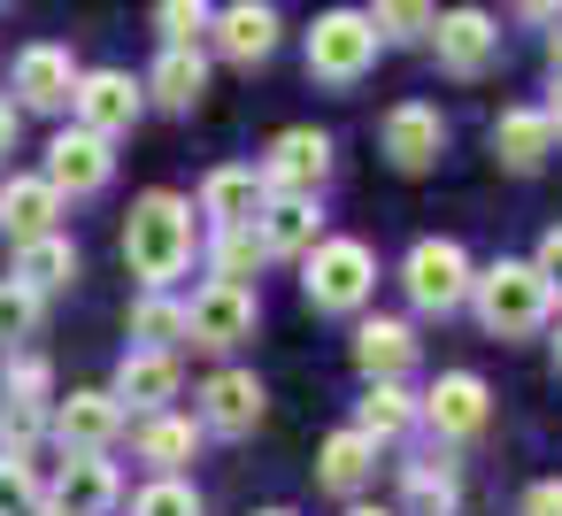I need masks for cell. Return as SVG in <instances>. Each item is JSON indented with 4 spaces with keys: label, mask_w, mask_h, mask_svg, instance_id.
Listing matches in <instances>:
<instances>
[{
    "label": "cell",
    "mask_w": 562,
    "mask_h": 516,
    "mask_svg": "<svg viewBox=\"0 0 562 516\" xmlns=\"http://www.w3.org/2000/svg\"><path fill=\"white\" fill-rule=\"evenodd\" d=\"M124 262L139 285L170 293L186 270H193V201L178 193H139L132 216H124Z\"/></svg>",
    "instance_id": "obj_1"
},
{
    "label": "cell",
    "mask_w": 562,
    "mask_h": 516,
    "mask_svg": "<svg viewBox=\"0 0 562 516\" xmlns=\"http://www.w3.org/2000/svg\"><path fill=\"white\" fill-rule=\"evenodd\" d=\"M470 309H477L485 339H531L547 324V309H554V285L539 278V262H508L501 255L493 270L470 278Z\"/></svg>",
    "instance_id": "obj_2"
},
{
    "label": "cell",
    "mask_w": 562,
    "mask_h": 516,
    "mask_svg": "<svg viewBox=\"0 0 562 516\" xmlns=\"http://www.w3.org/2000/svg\"><path fill=\"white\" fill-rule=\"evenodd\" d=\"M301 293H308L316 316H355L378 293V255L362 239H316L301 255Z\"/></svg>",
    "instance_id": "obj_3"
},
{
    "label": "cell",
    "mask_w": 562,
    "mask_h": 516,
    "mask_svg": "<svg viewBox=\"0 0 562 516\" xmlns=\"http://www.w3.org/2000/svg\"><path fill=\"white\" fill-rule=\"evenodd\" d=\"M378 24H370V9H331V16H316V32H308V78L316 86H362L370 78V63H378Z\"/></svg>",
    "instance_id": "obj_4"
},
{
    "label": "cell",
    "mask_w": 562,
    "mask_h": 516,
    "mask_svg": "<svg viewBox=\"0 0 562 516\" xmlns=\"http://www.w3.org/2000/svg\"><path fill=\"white\" fill-rule=\"evenodd\" d=\"M470 255L454 247V239H416L408 247V262H401V285H408V301H416V316H454V309H470Z\"/></svg>",
    "instance_id": "obj_5"
},
{
    "label": "cell",
    "mask_w": 562,
    "mask_h": 516,
    "mask_svg": "<svg viewBox=\"0 0 562 516\" xmlns=\"http://www.w3.org/2000/svg\"><path fill=\"white\" fill-rule=\"evenodd\" d=\"M255 324H262V301H255V285L209 278V285L186 301V339H193V347H209V355H232L239 339H255Z\"/></svg>",
    "instance_id": "obj_6"
},
{
    "label": "cell",
    "mask_w": 562,
    "mask_h": 516,
    "mask_svg": "<svg viewBox=\"0 0 562 516\" xmlns=\"http://www.w3.org/2000/svg\"><path fill=\"white\" fill-rule=\"evenodd\" d=\"M485 416H493V393H485V378H477V370H447V378L416 401V424H431V439H439V447L477 439V431H485Z\"/></svg>",
    "instance_id": "obj_7"
},
{
    "label": "cell",
    "mask_w": 562,
    "mask_h": 516,
    "mask_svg": "<svg viewBox=\"0 0 562 516\" xmlns=\"http://www.w3.org/2000/svg\"><path fill=\"white\" fill-rule=\"evenodd\" d=\"M378 147H385V162H393L401 178H424V170L447 155V116H439L431 101H401V109H385Z\"/></svg>",
    "instance_id": "obj_8"
},
{
    "label": "cell",
    "mask_w": 562,
    "mask_h": 516,
    "mask_svg": "<svg viewBox=\"0 0 562 516\" xmlns=\"http://www.w3.org/2000/svg\"><path fill=\"white\" fill-rule=\"evenodd\" d=\"M70 109H78V124H86V132H101V139H124V132L139 124V109H147V86H132L124 70H78V93H70Z\"/></svg>",
    "instance_id": "obj_9"
},
{
    "label": "cell",
    "mask_w": 562,
    "mask_h": 516,
    "mask_svg": "<svg viewBox=\"0 0 562 516\" xmlns=\"http://www.w3.org/2000/svg\"><path fill=\"white\" fill-rule=\"evenodd\" d=\"M431 47H439V70L447 78H485L501 63V32H493L485 9H447L431 24Z\"/></svg>",
    "instance_id": "obj_10"
},
{
    "label": "cell",
    "mask_w": 562,
    "mask_h": 516,
    "mask_svg": "<svg viewBox=\"0 0 562 516\" xmlns=\"http://www.w3.org/2000/svg\"><path fill=\"white\" fill-rule=\"evenodd\" d=\"M109 178H116V155H109L101 132H86V124L55 132V147H47V186H55V193L86 201V193H101Z\"/></svg>",
    "instance_id": "obj_11"
},
{
    "label": "cell",
    "mask_w": 562,
    "mask_h": 516,
    "mask_svg": "<svg viewBox=\"0 0 562 516\" xmlns=\"http://www.w3.org/2000/svg\"><path fill=\"white\" fill-rule=\"evenodd\" d=\"M40 501H47L55 516H109V508L124 501V478H116V462H109V455H70Z\"/></svg>",
    "instance_id": "obj_12"
},
{
    "label": "cell",
    "mask_w": 562,
    "mask_h": 516,
    "mask_svg": "<svg viewBox=\"0 0 562 516\" xmlns=\"http://www.w3.org/2000/svg\"><path fill=\"white\" fill-rule=\"evenodd\" d=\"M262 408H270V393L255 370H216L201 385V431H216V439H247L262 424Z\"/></svg>",
    "instance_id": "obj_13"
},
{
    "label": "cell",
    "mask_w": 562,
    "mask_h": 516,
    "mask_svg": "<svg viewBox=\"0 0 562 516\" xmlns=\"http://www.w3.org/2000/svg\"><path fill=\"white\" fill-rule=\"evenodd\" d=\"M278 9L270 0H232V9H216V24H209V40H216V55L224 63H239V70H255V63H270L278 55Z\"/></svg>",
    "instance_id": "obj_14"
},
{
    "label": "cell",
    "mask_w": 562,
    "mask_h": 516,
    "mask_svg": "<svg viewBox=\"0 0 562 516\" xmlns=\"http://www.w3.org/2000/svg\"><path fill=\"white\" fill-rule=\"evenodd\" d=\"M324 178H331V139L324 132L301 124V132H278L270 139V155H262V186L270 193H316Z\"/></svg>",
    "instance_id": "obj_15"
},
{
    "label": "cell",
    "mask_w": 562,
    "mask_h": 516,
    "mask_svg": "<svg viewBox=\"0 0 562 516\" xmlns=\"http://www.w3.org/2000/svg\"><path fill=\"white\" fill-rule=\"evenodd\" d=\"M47 431L63 439V455H109L116 431H124V401H116V393H70V401L47 416Z\"/></svg>",
    "instance_id": "obj_16"
},
{
    "label": "cell",
    "mask_w": 562,
    "mask_h": 516,
    "mask_svg": "<svg viewBox=\"0 0 562 516\" xmlns=\"http://www.w3.org/2000/svg\"><path fill=\"white\" fill-rule=\"evenodd\" d=\"M70 93H78V63H70V47H47V40H40V47L16 55V101H24V109L63 116Z\"/></svg>",
    "instance_id": "obj_17"
},
{
    "label": "cell",
    "mask_w": 562,
    "mask_h": 516,
    "mask_svg": "<svg viewBox=\"0 0 562 516\" xmlns=\"http://www.w3.org/2000/svg\"><path fill=\"white\" fill-rule=\"evenodd\" d=\"M547 155H554V124H547V109H501V116H493V162H501V170L539 178Z\"/></svg>",
    "instance_id": "obj_18"
},
{
    "label": "cell",
    "mask_w": 562,
    "mask_h": 516,
    "mask_svg": "<svg viewBox=\"0 0 562 516\" xmlns=\"http://www.w3.org/2000/svg\"><path fill=\"white\" fill-rule=\"evenodd\" d=\"M255 232H262V255H308L324 239V209H316V193H270Z\"/></svg>",
    "instance_id": "obj_19"
},
{
    "label": "cell",
    "mask_w": 562,
    "mask_h": 516,
    "mask_svg": "<svg viewBox=\"0 0 562 516\" xmlns=\"http://www.w3.org/2000/svg\"><path fill=\"white\" fill-rule=\"evenodd\" d=\"M109 393H116L124 408H139V416L170 408V401H178V355H170V347H132Z\"/></svg>",
    "instance_id": "obj_20"
},
{
    "label": "cell",
    "mask_w": 562,
    "mask_h": 516,
    "mask_svg": "<svg viewBox=\"0 0 562 516\" xmlns=\"http://www.w3.org/2000/svg\"><path fill=\"white\" fill-rule=\"evenodd\" d=\"M201 93H209V55L201 47H162L155 70H147V101L170 109V116H193Z\"/></svg>",
    "instance_id": "obj_21"
},
{
    "label": "cell",
    "mask_w": 562,
    "mask_h": 516,
    "mask_svg": "<svg viewBox=\"0 0 562 516\" xmlns=\"http://www.w3.org/2000/svg\"><path fill=\"white\" fill-rule=\"evenodd\" d=\"M370 478H378V439H370V431H355V424H347V431H331V439L316 447V485H324V493L355 501Z\"/></svg>",
    "instance_id": "obj_22"
},
{
    "label": "cell",
    "mask_w": 562,
    "mask_h": 516,
    "mask_svg": "<svg viewBox=\"0 0 562 516\" xmlns=\"http://www.w3.org/2000/svg\"><path fill=\"white\" fill-rule=\"evenodd\" d=\"M262 201H270V186H262L255 162H224V170H209V186H201V216H209V224H255Z\"/></svg>",
    "instance_id": "obj_23"
},
{
    "label": "cell",
    "mask_w": 562,
    "mask_h": 516,
    "mask_svg": "<svg viewBox=\"0 0 562 516\" xmlns=\"http://www.w3.org/2000/svg\"><path fill=\"white\" fill-rule=\"evenodd\" d=\"M355 370L362 378H408L416 370V332L401 316H362L355 324Z\"/></svg>",
    "instance_id": "obj_24"
},
{
    "label": "cell",
    "mask_w": 562,
    "mask_h": 516,
    "mask_svg": "<svg viewBox=\"0 0 562 516\" xmlns=\"http://www.w3.org/2000/svg\"><path fill=\"white\" fill-rule=\"evenodd\" d=\"M454 508H462V485H454V462L447 455L401 462V516H454Z\"/></svg>",
    "instance_id": "obj_25"
},
{
    "label": "cell",
    "mask_w": 562,
    "mask_h": 516,
    "mask_svg": "<svg viewBox=\"0 0 562 516\" xmlns=\"http://www.w3.org/2000/svg\"><path fill=\"white\" fill-rule=\"evenodd\" d=\"M55 216H63V193L47 178H9L0 186V232L9 239H40V232H55Z\"/></svg>",
    "instance_id": "obj_26"
},
{
    "label": "cell",
    "mask_w": 562,
    "mask_h": 516,
    "mask_svg": "<svg viewBox=\"0 0 562 516\" xmlns=\"http://www.w3.org/2000/svg\"><path fill=\"white\" fill-rule=\"evenodd\" d=\"M9 278H24V285H32V293L47 301V293H63V285L78 278V247H70L63 232H40V239H16V270H9Z\"/></svg>",
    "instance_id": "obj_27"
},
{
    "label": "cell",
    "mask_w": 562,
    "mask_h": 516,
    "mask_svg": "<svg viewBox=\"0 0 562 516\" xmlns=\"http://www.w3.org/2000/svg\"><path fill=\"white\" fill-rule=\"evenodd\" d=\"M355 431H370L378 447L408 439V431H416V401H408V385H401V378H370V393H362V408H355Z\"/></svg>",
    "instance_id": "obj_28"
},
{
    "label": "cell",
    "mask_w": 562,
    "mask_h": 516,
    "mask_svg": "<svg viewBox=\"0 0 562 516\" xmlns=\"http://www.w3.org/2000/svg\"><path fill=\"white\" fill-rule=\"evenodd\" d=\"M193 447H201V416H170V408H155L147 424H139V462L162 478V470H178V462H193Z\"/></svg>",
    "instance_id": "obj_29"
},
{
    "label": "cell",
    "mask_w": 562,
    "mask_h": 516,
    "mask_svg": "<svg viewBox=\"0 0 562 516\" xmlns=\"http://www.w3.org/2000/svg\"><path fill=\"white\" fill-rule=\"evenodd\" d=\"M370 24L385 47H424L439 24V0H370Z\"/></svg>",
    "instance_id": "obj_30"
},
{
    "label": "cell",
    "mask_w": 562,
    "mask_h": 516,
    "mask_svg": "<svg viewBox=\"0 0 562 516\" xmlns=\"http://www.w3.org/2000/svg\"><path fill=\"white\" fill-rule=\"evenodd\" d=\"M262 262H270V255H262V232H255V224H216V239H209V270H216V278L247 285Z\"/></svg>",
    "instance_id": "obj_31"
},
{
    "label": "cell",
    "mask_w": 562,
    "mask_h": 516,
    "mask_svg": "<svg viewBox=\"0 0 562 516\" xmlns=\"http://www.w3.org/2000/svg\"><path fill=\"white\" fill-rule=\"evenodd\" d=\"M132 339L139 347H186V301H170V293L147 285V301L132 309Z\"/></svg>",
    "instance_id": "obj_32"
},
{
    "label": "cell",
    "mask_w": 562,
    "mask_h": 516,
    "mask_svg": "<svg viewBox=\"0 0 562 516\" xmlns=\"http://www.w3.org/2000/svg\"><path fill=\"white\" fill-rule=\"evenodd\" d=\"M40 339V293L24 278H0V347H24Z\"/></svg>",
    "instance_id": "obj_33"
},
{
    "label": "cell",
    "mask_w": 562,
    "mask_h": 516,
    "mask_svg": "<svg viewBox=\"0 0 562 516\" xmlns=\"http://www.w3.org/2000/svg\"><path fill=\"white\" fill-rule=\"evenodd\" d=\"M209 24H216V9H209V0H162V9H155L162 47H201V40H209Z\"/></svg>",
    "instance_id": "obj_34"
},
{
    "label": "cell",
    "mask_w": 562,
    "mask_h": 516,
    "mask_svg": "<svg viewBox=\"0 0 562 516\" xmlns=\"http://www.w3.org/2000/svg\"><path fill=\"white\" fill-rule=\"evenodd\" d=\"M40 431H47V401H0V447H9V455H32L40 447Z\"/></svg>",
    "instance_id": "obj_35"
},
{
    "label": "cell",
    "mask_w": 562,
    "mask_h": 516,
    "mask_svg": "<svg viewBox=\"0 0 562 516\" xmlns=\"http://www.w3.org/2000/svg\"><path fill=\"white\" fill-rule=\"evenodd\" d=\"M132 516H201V493H193L178 470H162V478H155V485L132 501Z\"/></svg>",
    "instance_id": "obj_36"
},
{
    "label": "cell",
    "mask_w": 562,
    "mask_h": 516,
    "mask_svg": "<svg viewBox=\"0 0 562 516\" xmlns=\"http://www.w3.org/2000/svg\"><path fill=\"white\" fill-rule=\"evenodd\" d=\"M32 508H40V478H32V462L0 447V516H32Z\"/></svg>",
    "instance_id": "obj_37"
},
{
    "label": "cell",
    "mask_w": 562,
    "mask_h": 516,
    "mask_svg": "<svg viewBox=\"0 0 562 516\" xmlns=\"http://www.w3.org/2000/svg\"><path fill=\"white\" fill-rule=\"evenodd\" d=\"M9 393H16V401H47V393H55L47 362H40V355H16V362H9Z\"/></svg>",
    "instance_id": "obj_38"
},
{
    "label": "cell",
    "mask_w": 562,
    "mask_h": 516,
    "mask_svg": "<svg viewBox=\"0 0 562 516\" xmlns=\"http://www.w3.org/2000/svg\"><path fill=\"white\" fill-rule=\"evenodd\" d=\"M531 262H539V278H547V285L562 293V224H554V232L539 239V255H531Z\"/></svg>",
    "instance_id": "obj_39"
},
{
    "label": "cell",
    "mask_w": 562,
    "mask_h": 516,
    "mask_svg": "<svg viewBox=\"0 0 562 516\" xmlns=\"http://www.w3.org/2000/svg\"><path fill=\"white\" fill-rule=\"evenodd\" d=\"M524 516H562V478L531 485V493H524Z\"/></svg>",
    "instance_id": "obj_40"
},
{
    "label": "cell",
    "mask_w": 562,
    "mask_h": 516,
    "mask_svg": "<svg viewBox=\"0 0 562 516\" xmlns=\"http://www.w3.org/2000/svg\"><path fill=\"white\" fill-rule=\"evenodd\" d=\"M524 24H562V0H508Z\"/></svg>",
    "instance_id": "obj_41"
},
{
    "label": "cell",
    "mask_w": 562,
    "mask_h": 516,
    "mask_svg": "<svg viewBox=\"0 0 562 516\" xmlns=\"http://www.w3.org/2000/svg\"><path fill=\"white\" fill-rule=\"evenodd\" d=\"M9 147H16V109L0 101V155H9Z\"/></svg>",
    "instance_id": "obj_42"
},
{
    "label": "cell",
    "mask_w": 562,
    "mask_h": 516,
    "mask_svg": "<svg viewBox=\"0 0 562 516\" xmlns=\"http://www.w3.org/2000/svg\"><path fill=\"white\" fill-rule=\"evenodd\" d=\"M547 124L562 132V70H554V101H547Z\"/></svg>",
    "instance_id": "obj_43"
},
{
    "label": "cell",
    "mask_w": 562,
    "mask_h": 516,
    "mask_svg": "<svg viewBox=\"0 0 562 516\" xmlns=\"http://www.w3.org/2000/svg\"><path fill=\"white\" fill-rule=\"evenodd\" d=\"M547 70H562V32H554V40H547Z\"/></svg>",
    "instance_id": "obj_44"
},
{
    "label": "cell",
    "mask_w": 562,
    "mask_h": 516,
    "mask_svg": "<svg viewBox=\"0 0 562 516\" xmlns=\"http://www.w3.org/2000/svg\"><path fill=\"white\" fill-rule=\"evenodd\" d=\"M347 516H393V508H370V501H362V493H355V508H347Z\"/></svg>",
    "instance_id": "obj_45"
},
{
    "label": "cell",
    "mask_w": 562,
    "mask_h": 516,
    "mask_svg": "<svg viewBox=\"0 0 562 516\" xmlns=\"http://www.w3.org/2000/svg\"><path fill=\"white\" fill-rule=\"evenodd\" d=\"M554 378H562V332H554Z\"/></svg>",
    "instance_id": "obj_46"
},
{
    "label": "cell",
    "mask_w": 562,
    "mask_h": 516,
    "mask_svg": "<svg viewBox=\"0 0 562 516\" xmlns=\"http://www.w3.org/2000/svg\"><path fill=\"white\" fill-rule=\"evenodd\" d=\"M262 516H293V508H262Z\"/></svg>",
    "instance_id": "obj_47"
}]
</instances>
